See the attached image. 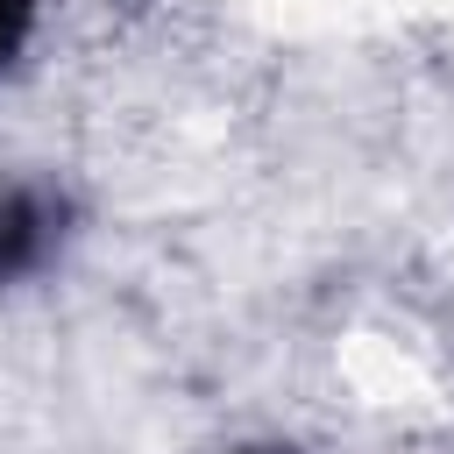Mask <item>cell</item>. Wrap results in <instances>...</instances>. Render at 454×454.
<instances>
[{
    "mask_svg": "<svg viewBox=\"0 0 454 454\" xmlns=\"http://www.w3.org/2000/svg\"><path fill=\"white\" fill-rule=\"evenodd\" d=\"M21 35H28V0H0V64L21 50Z\"/></svg>",
    "mask_w": 454,
    "mask_h": 454,
    "instance_id": "cell-2",
    "label": "cell"
},
{
    "mask_svg": "<svg viewBox=\"0 0 454 454\" xmlns=\"http://www.w3.org/2000/svg\"><path fill=\"white\" fill-rule=\"evenodd\" d=\"M43 248H50V206L28 192H7L0 199V277H21Z\"/></svg>",
    "mask_w": 454,
    "mask_h": 454,
    "instance_id": "cell-1",
    "label": "cell"
}]
</instances>
